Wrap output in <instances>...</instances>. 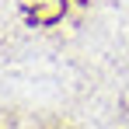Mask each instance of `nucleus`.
<instances>
[{
  "mask_svg": "<svg viewBox=\"0 0 129 129\" xmlns=\"http://www.w3.org/2000/svg\"><path fill=\"white\" fill-rule=\"evenodd\" d=\"M28 14H31L35 21H42V24H49V21H56V18L63 14V7H59L56 0H49V4H42V7H31Z\"/></svg>",
  "mask_w": 129,
  "mask_h": 129,
  "instance_id": "f257e3e1",
  "label": "nucleus"
}]
</instances>
